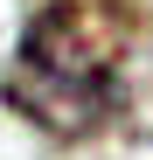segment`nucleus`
Instances as JSON below:
<instances>
[{
    "mask_svg": "<svg viewBox=\"0 0 153 160\" xmlns=\"http://www.w3.org/2000/svg\"><path fill=\"white\" fill-rule=\"evenodd\" d=\"M7 104L42 132H97L118 112V21L91 0H49L7 70Z\"/></svg>",
    "mask_w": 153,
    "mask_h": 160,
    "instance_id": "nucleus-1",
    "label": "nucleus"
}]
</instances>
